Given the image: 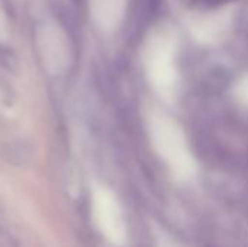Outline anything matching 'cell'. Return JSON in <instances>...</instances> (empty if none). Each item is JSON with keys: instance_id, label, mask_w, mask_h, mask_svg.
<instances>
[{"instance_id": "1", "label": "cell", "mask_w": 248, "mask_h": 247, "mask_svg": "<svg viewBox=\"0 0 248 247\" xmlns=\"http://www.w3.org/2000/svg\"><path fill=\"white\" fill-rule=\"evenodd\" d=\"M147 125L151 144L171 176L180 182L190 181L196 175L198 166L180 125L161 111L150 112Z\"/></svg>"}, {"instance_id": "5", "label": "cell", "mask_w": 248, "mask_h": 247, "mask_svg": "<svg viewBox=\"0 0 248 247\" xmlns=\"http://www.w3.org/2000/svg\"><path fill=\"white\" fill-rule=\"evenodd\" d=\"M158 247H182V246H179L177 243H171L170 240H163V242H160Z\"/></svg>"}, {"instance_id": "4", "label": "cell", "mask_w": 248, "mask_h": 247, "mask_svg": "<svg viewBox=\"0 0 248 247\" xmlns=\"http://www.w3.org/2000/svg\"><path fill=\"white\" fill-rule=\"evenodd\" d=\"M235 93H237V98H238L244 105H247L248 106V76H246V77L237 84Z\"/></svg>"}, {"instance_id": "3", "label": "cell", "mask_w": 248, "mask_h": 247, "mask_svg": "<svg viewBox=\"0 0 248 247\" xmlns=\"http://www.w3.org/2000/svg\"><path fill=\"white\" fill-rule=\"evenodd\" d=\"M148 76L154 90L167 102L174 100L177 92V74L169 47H154L148 58Z\"/></svg>"}, {"instance_id": "2", "label": "cell", "mask_w": 248, "mask_h": 247, "mask_svg": "<svg viewBox=\"0 0 248 247\" xmlns=\"http://www.w3.org/2000/svg\"><path fill=\"white\" fill-rule=\"evenodd\" d=\"M92 218L99 233L113 246L126 243V224L116 195L105 185H94L92 192Z\"/></svg>"}]
</instances>
